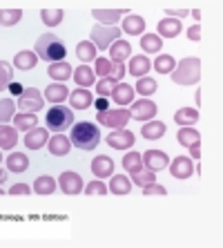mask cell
Wrapping results in <instances>:
<instances>
[{
    "label": "cell",
    "instance_id": "obj_45",
    "mask_svg": "<svg viewBox=\"0 0 223 248\" xmlns=\"http://www.w3.org/2000/svg\"><path fill=\"white\" fill-rule=\"evenodd\" d=\"M94 63H96V72H94V74H98L101 78H107V76H112L114 63H112L109 58H103V56H101V58H96Z\"/></svg>",
    "mask_w": 223,
    "mask_h": 248
},
{
    "label": "cell",
    "instance_id": "obj_12",
    "mask_svg": "<svg viewBox=\"0 0 223 248\" xmlns=\"http://www.w3.org/2000/svg\"><path fill=\"white\" fill-rule=\"evenodd\" d=\"M58 186H60V190L65 195H78V192H83V179L76 172H63L58 177Z\"/></svg>",
    "mask_w": 223,
    "mask_h": 248
},
{
    "label": "cell",
    "instance_id": "obj_16",
    "mask_svg": "<svg viewBox=\"0 0 223 248\" xmlns=\"http://www.w3.org/2000/svg\"><path fill=\"white\" fill-rule=\"evenodd\" d=\"M47 148H49V155L54 156H65L72 150V141H69L65 134H54L49 141H47Z\"/></svg>",
    "mask_w": 223,
    "mask_h": 248
},
{
    "label": "cell",
    "instance_id": "obj_23",
    "mask_svg": "<svg viewBox=\"0 0 223 248\" xmlns=\"http://www.w3.org/2000/svg\"><path fill=\"white\" fill-rule=\"evenodd\" d=\"M181 20L177 18H163L159 23V36L161 38H174V36L181 34Z\"/></svg>",
    "mask_w": 223,
    "mask_h": 248
},
{
    "label": "cell",
    "instance_id": "obj_22",
    "mask_svg": "<svg viewBox=\"0 0 223 248\" xmlns=\"http://www.w3.org/2000/svg\"><path fill=\"white\" fill-rule=\"evenodd\" d=\"M120 14H125L123 9H94L92 16L98 20V25H105V27H114V23L120 18Z\"/></svg>",
    "mask_w": 223,
    "mask_h": 248
},
{
    "label": "cell",
    "instance_id": "obj_1",
    "mask_svg": "<svg viewBox=\"0 0 223 248\" xmlns=\"http://www.w3.org/2000/svg\"><path fill=\"white\" fill-rule=\"evenodd\" d=\"M34 54L52 65V63H60V61H65L67 49H65V43H63V38H60V36L45 34V36H40L38 41H36Z\"/></svg>",
    "mask_w": 223,
    "mask_h": 248
},
{
    "label": "cell",
    "instance_id": "obj_44",
    "mask_svg": "<svg viewBox=\"0 0 223 248\" xmlns=\"http://www.w3.org/2000/svg\"><path fill=\"white\" fill-rule=\"evenodd\" d=\"M132 181L143 188V186L156 181V177H154V172H152V170H143V168H141V170H136V172H132Z\"/></svg>",
    "mask_w": 223,
    "mask_h": 248
},
{
    "label": "cell",
    "instance_id": "obj_9",
    "mask_svg": "<svg viewBox=\"0 0 223 248\" xmlns=\"http://www.w3.org/2000/svg\"><path fill=\"white\" fill-rule=\"evenodd\" d=\"M105 143L109 148H114V150H127V148L134 145V134L130 130H125V127H120V130H114L112 134H107Z\"/></svg>",
    "mask_w": 223,
    "mask_h": 248
},
{
    "label": "cell",
    "instance_id": "obj_36",
    "mask_svg": "<svg viewBox=\"0 0 223 248\" xmlns=\"http://www.w3.org/2000/svg\"><path fill=\"white\" fill-rule=\"evenodd\" d=\"M54 190H56V181H54L52 177H47V174H43V177H38V179L34 181L36 195H52Z\"/></svg>",
    "mask_w": 223,
    "mask_h": 248
},
{
    "label": "cell",
    "instance_id": "obj_48",
    "mask_svg": "<svg viewBox=\"0 0 223 248\" xmlns=\"http://www.w3.org/2000/svg\"><path fill=\"white\" fill-rule=\"evenodd\" d=\"M165 188L163 186H159V184H148V186H143V195H148V197H152V195H165Z\"/></svg>",
    "mask_w": 223,
    "mask_h": 248
},
{
    "label": "cell",
    "instance_id": "obj_38",
    "mask_svg": "<svg viewBox=\"0 0 223 248\" xmlns=\"http://www.w3.org/2000/svg\"><path fill=\"white\" fill-rule=\"evenodd\" d=\"M134 90H138V94H143V96H152V94L159 90V85H156L154 78H149V76H141L136 81V87Z\"/></svg>",
    "mask_w": 223,
    "mask_h": 248
},
{
    "label": "cell",
    "instance_id": "obj_42",
    "mask_svg": "<svg viewBox=\"0 0 223 248\" xmlns=\"http://www.w3.org/2000/svg\"><path fill=\"white\" fill-rule=\"evenodd\" d=\"M12 81H14V69H12V65L5 63V61H0V92H5Z\"/></svg>",
    "mask_w": 223,
    "mask_h": 248
},
{
    "label": "cell",
    "instance_id": "obj_19",
    "mask_svg": "<svg viewBox=\"0 0 223 248\" xmlns=\"http://www.w3.org/2000/svg\"><path fill=\"white\" fill-rule=\"evenodd\" d=\"M36 63H38V56H36L31 49H23V52H18L14 56V67L20 69V72H29V69H34Z\"/></svg>",
    "mask_w": 223,
    "mask_h": 248
},
{
    "label": "cell",
    "instance_id": "obj_55",
    "mask_svg": "<svg viewBox=\"0 0 223 248\" xmlns=\"http://www.w3.org/2000/svg\"><path fill=\"white\" fill-rule=\"evenodd\" d=\"M96 108H98V112H105V110H109V103H107V98L105 96H101L96 101Z\"/></svg>",
    "mask_w": 223,
    "mask_h": 248
},
{
    "label": "cell",
    "instance_id": "obj_7",
    "mask_svg": "<svg viewBox=\"0 0 223 248\" xmlns=\"http://www.w3.org/2000/svg\"><path fill=\"white\" fill-rule=\"evenodd\" d=\"M45 105V101H43V94L36 90V87H27V90H23V94L18 96V108L23 112H38L40 108Z\"/></svg>",
    "mask_w": 223,
    "mask_h": 248
},
{
    "label": "cell",
    "instance_id": "obj_29",
    "mask_svg": "<svg viewBox=\"0 0 223 248\" xmlns=\"http://www.w3.org/2000/svg\"><path fill=\"white\" fill-rule=\"evenodd\" d=\"M72 65L65 63V61H60V63H52L49 65V69H47V74L52 76L54 81H67L69 76H72Z\"/></svg>",
    "mask_w": 223,
    "mask_h": 248
},
{
    "label": "cell",
    "instance_id": "obj_47",
    "mask_svg": "<svg viewBox=\"0 0 223 248\" xmlns=\"http://www.w3.org/2000/svg\"><path fill=\"white\" fill-rule=\"evenodd\" d=\"M105 192H107V186L103 181H92L85 186V195H105Z\"/></svg>",
    "mask_w": 223,
    "mask_h": 248
},
{
    "label": "cell",
    "instance_id": "obj_56",
    "mask_svg": "<svg viewBox=\"0 0 223 248\" xmlns=\"http://www.w3.org/2000/svg\"><path fill=\"white\" fill-rule=\"evenodd\" d=\"M5 179H7V172H5V170H2V168H0V186L5 184Z\"/></svg>",
    "mask_w": 223,
    "mask_h": 248
},
{
    "label": "cell",
    "instance_id": "obj_58",
    "mask_svg": "<svg viewBox=\"0 0 223 248\" xmlns=\"http://www.w3.org/2000/svg\"><path fill=\"white\" fill-rule=\"evenodd\" d=\"M0 161H2V152H0Z\"/></svg>",
    "mask_w": 223,
    "mask_h": 248
},
{
    "label": "cell",
    "instance_id": "obj_51",
    "mask_svg": "<svg viewBox=\"0 0 223 248\" xmlns=\"http://www.w3.org/2000/svg\"><path fill=\"white\" fill-rule=\"evenodd\" d=\"M112 74H114V78L119 81V78H123V74H127V69L123 63H114V69H112Z\"/></svg>",
    "mask_w": 223,
    "mask_h": 248
},
{
    "label": "cell",
    "instance_id": "obj_24",
    "mask_svg": "<svg viewBox=\"0 0 223 248\" xmlns=\"http://www.w3.org/2000/svg\"><path fill=\"white\" fill-rule=\"evenodd\" d=\"M18 143V130L12 125H0V150H14Z\"/></svg>",
    "mask_w": 223,
    "mask_h": 248
},
{
    "label": "cell",
    "instance_id": "obj_21",
    "mask_svg": "<svg viewBox=\"0 0 223 248\" xmlns=\"http://www.w3.org/2000/svg\"><path fill=\"white\" fill-rule=\"evenodd\" d=\"M174 121L181 127H192L199 121V110L196 108H181V110L174 112Z\"/></svg>",
    "mask_w": 223,
    "mask_h": 248
},
{
    "label": "cell",
    "instance_id": "obj_13",
    "mask_svg": "<svg viewBox=\"0 0 223 248\" xmlns=\"http://www.w3.org/2000/svg\"><path fill=\"white\" fill-rule=\"evenodd\" d=\"M92 172L96 179H107L114 174V161L107 155H98L92 161Z\"/></svg>",
    "mask_w": 223,
    "mask_h": 248
},
{
    "label": "cell",
    "instance_id": "obj_2",
    "mask_svg": "<svg viewBox=\"0 0 223 248\" xmlns=\"http://www.w3.org/2000/svg\"><path fill=\"white\" fill-rule=\"evenodd\" d=\"M72 145H76L78 150H94L101 143V127L94 125L89 121H80L72 127V137H69Z\"/></svg>",
    "mask_w": 223,
    "mask_h": 248
},
{
    "label": "cell",
    "instance_id": "obj_34",
    "mask_svg": "<svg viewBox=\"0 0 223 248\" xmlns=\"http://www.w3.org/2000/svg\"><path fill=\"white\" fill-rule=\"evenodd\" d=\"M177 139H178V143H181V145L190 148V145L199 143L201 134H199V130H194V127H181V130H178V134H177Z\"/></svg>",
    "mask_w": 223,
    "mask_h": 248
},
{
    "label": "cell",
    "instance_id": "obj_5",
    "mask_svg": "<svg viewBox=\"0 0 223 248\" xmlns=\"http://www.w3.org/2000/svg\"><path fill=\"white\" fill-rule=\"evenodd\" d=\"M130 121V110L127 108H116V110H105L96 114V123L112 130H120L123 125H127Z\"/></svg>",
    "mask_w": 223,
    "mask_h": 248
},
{
    "label": "cell",
    "instance_id": "obj_39",
    "mask_svg": "<svg viewBox=\"0 0 223 248\" xmlns=\"http://www.w3.org/2000/svg\"><path fill=\"white\" fill-rule=\"evenodd\" d=\"M23 18V9H0V25L12 27Z\"/></svg>",
    "mask_w": 223,
    "mask_h": 248
},
{
    "label": "cell",
    "instance_id": "obj_35",
    "mask_svg": "<svg viewBox=\"0 0 223 248\" xmlns=\"http://www.w3.org/2000/svg\"><path fill=\"white\" fill-rule=\"evenodd\" d=\"M76 56L83 61V63H89V61H96V47L92 45L89 41H83L76 45Z\"/></svg>",
    "mask_w": 223,
    "mask_h": 248
},
{
    "label": "cell",
    "instance_id": "obj_26",
    "mask_svg": "<svg viewBox=\"0 0 223 248\" xmlns=\"http://www.w3.org/2000/svg\"><path fill=\"white\" fill-rule=\"evenodd\" d=\"M38 125V116L34 112H23V114H14V127L16 130H23V132H29L31 127Z\"/></svg>",
    "mask_w": 223,
    "mask_h": 248
},
{
    "label": "cell",
    "instance_id": "obj_17",
    "mask_svg": "<svg viewBox=\"0 0 223 248\" xmlns=\"http://www.w3.org/2000/svg\"><path fill=\"white\" fill-rule=\"evenodd\" d=\"M132 54V45L127 41H114L112 45H109V61L112 63H123V61H127Z\"/></svg>",
    "mask_w": 223,
    "mask_h": 248
},
{
    "label": "cell",
    "instance_id": "obj_41",
    "mask_svg": "<svg viewBox=\"0 0 223 248\" xmlns=\"http://www.w3.org/2000/svg\"><path fill=\"white\" fill-rule=\"evenodd\" d=\"M123 168H125L127 172H136V170H141V168H143V159H141V155H138V152H127L125 159H123Z\"/></svg>",
    "mask_w": 223,
    "mask_h": 248
},
{
    "label": "cell",
    "instance_id": "obj_54",
    "mask_svg": "<svg viewBox=\"0 0 223 248\" xmlns=\"http://www.w3.org/2000/svg\"><path fill=\"white\" fill-rule=\"evenodd\" d=\"M190 159H194V161H199L201 159V145L199 143H194V145H190Z\"/></svg>",
    "mask_w": 223,
    "mask_h": 248
},
{
    "label": "cell",
    "instance_id": "obj_33",
    "mask_svg": "<svg viewBox=\"0 0 223 248\" xmlns=\"http://www.w3.org/2000/svg\"><path fill=\"white\" fill-rule=\"evenodd\" d=\"M109 190L114 195H127L132 190V181L127 179L125 174H112V184H109Z\"/></svg>",
    "mask_w": 223,
    "mask_h": 248
},
{
    "label": "cell",
    "instance_id": "obj_18",
    "mask_svg": "<svg viewBox=\"0 0 223 248\" xmlns=\"http://www.w3.org/2000/svg\"><path fill=\"white\" fill-rule=\"evenodd\" d=\"M47 143V127H31L25 137V145L29 150H40Z\"/></svg>",
    "mask_w": 223,
    "mask_h": 248
},
{
    "label": "cell",
    "instance_id": "obj_20",
    "mask_svg": "<svg viewBox=\"0 0 223 248\" xmlns=\"http://www.w3.org/2000/svg\"><path fill=\"white\" fill-rule=\"evenodd\" d=\"M123 31L130 36H138L145 31V18L138 14H130L127 18H123Z\"/></svg>",
    "mask_w": 223,
    "mask_h": 248
},
{
    "label": "cell",
    "instance_id": "obj_32",
    "mask_svg": "<svg viewBox=\"0 0 223 248\" xmlns=\"http://www.w3.org/2000/svg\"><path fill=\"white\" fill-rule=\"evenodd\" d=\"M94 78H96V74H94V69H89L87 65H80V67L74 69V81L78 83V87H92Z\"/></svg>",
    "mask_w": 223,
    "mask_h": 248
},
{
    "label": "cell",
    "instance_id": "obj_40",
    "mask_svg": "<svg viewBox=\"0 0 223 248\" xmlns=\"http://www.w3.org/2000/svg\"><path fill=\"white\" fill-rule=\"evenodd\" d=\"M154 67L159 74H172L174 72V58L170 54H163V56H156Z\"/></svg>",
    "mask_w": 223,
    "mask_h": 248
},
{
    "label": "cell",
    "instance_id": "obj_27",
    "mask_svg": "<svg viewBox=\"0 0 223 248\" xmlns=\"http://www.w3.org/2000/svg\"><path fill=\"white\" fill-rule=\"evenodd\" d=\"M67 87L63 85V83H52V85L45 90V98L49 101V103H56V105H60L67 98Z\"/></svg>",
    "mask_w": 223,
    "mask_h": 248
},
{
    "label": "cell",
    "instance_id": "obj_31",
    "mask_svg": "<svg viewBox=\"0 0 223 248\" xmlns=\"http://www.w3.org/2000/svg\"><path fill=\"white\" fill-rule=\"evenodd\" d=\"M141 47L145 54H159L163 49V38L156 34H143L141 36Z\"/></svg>",
    "mask_w": 223,
    "mask_h": 248
},
{
    "label": "cell",
    "instance_id": "obj_30",
    "mask_svg": "<svg viewBox=\"0 0 223 248\" xmlns=\"http://www.w3.org/2000/svg\"><path fill=\"white\" fill-rule=\"evenodd\" d=\"M165 123L163 121H148L143 127H141V134H143L145 139H149V141H154V139H161L163 134H165Z\"/></svg>",
    "mask_w": 223,
    "mask_h": 248
},
{
    "label": "cell",
    "instance_id": "obj_8",
    "mask_svg": "<svg viewBox=\"0 0 223 248\" xmlns=\"http://www.w3.org/2000/svg\"><path fill=\"white\" fill-rule=\"evenodd\" d=\"M130 116H134L136 121H149V119H154L156 112H159V108H156V103H152L149 98H141V101H136V103H130Z\"/></svg>",
    "mask_w": 223,
    "mask_h": 248
},
{
    "label": "cell",
    "instance_id": "obj_49",
    "mask_svg": "<svg viewBox=\"0 0 223 248\" xmlns=\"http://www.w3.org/2000/svg\"><path fill=\"white\" fill-rule=\"evenodd\" d=\"M29 192H31V188L27 184H14L9 188V195H29Z\"/></svg>",
    "mask_w": 223,
    "mask_h": 248
},
{
    "label": "cell",
    "instance_id": "obj_50",
    "mask_svg": "<svg viewBox=\"0 0 223 248\" xmlns=\"http://www.w3.org/2000/svg\"><path fill=\"white\" fill-rule=\"evenodd\" d=\"M165 14L170 18H177V20H181V18H185L190 12H188V9H165Z\"/></svg>",
    "mask_w": 223,
    "mask_h": 248
},
{
    "label": "cell",
    "instance_id": "obj_4",
    "mask_svg": "<svg viewBox=\"0 0 223 248\" xmlns=\"http://www.w3.org/2000/svg\"><path fill=\"white\" fill-rule=\"evenodd\" d=\"M45 123L52 132L60 134V132H65L69 125H74V112L69 110V108H65V105L49 108V112H47V116H45Z\"/></svg>",
    "mask_w": 223,
    "mask_h": 248
},
{
    "label": "cell",
    "instance_id": "obj_14",
    "mask_svg": "<svg viewBox=\"0 0 223 248\" xmlns=\"http://www.w3.org/2000/svg\"><path fill=\"white\" fill-rule=\"evenodd\" d=\"M92 103H94V96L87 87H78V90H74V92L69 94V105H72L74 110H85V108H89Z\"/></svg>",
    "mask_w": 223,
    "mask_h": 248
},
{
    "label": "cell",
    "instance_id": "obj_52",
    "mask_svg": "<svg viewBox=\"0 0 223 248\" xmlns=\"http://www.w3.org/2000/svg\"><path fill=\"white\" fill-rule=\"evenodd\" d=\"M188 38H190V41H199V38H201V27H199V25H194V27L188 29Z\"/></svg>",
    "mask_w": 223,
    "mask_h": 248
},
{
    "label": "cell",
    "instance_id": "obj_37",
    "mask_svg": "<svg viewBox=\"0 0 223 248\" xmlns=\"http://www.w3.org/2000/svg\"><path fill=\"white\" fill-rule=\"evenodd\" d=\"M63 9H43L40 12V18H43V23L47 25V27H56V25L63 23Z\"/></svg>",
    "mask_w": 223,
    "mask_h": 248
},
{
    "label": "cell",
    "instance_id": "obj_53",
    "mask_svg": "<svg viewBox=\"0 0 223 248\" xmlns=\"http://www.w3.org/2000/svg\"><path fill=\"white\" fill-rule=\"evenodd\" d=\"M7 90H9V92H12L14 96H20V94H23V90H25V87L20 85V83H9V87H7Z\"/></svg>",
    "mask_w": 223,
    "mask_h": 248
},
{
    "label": "cell",
    "instance_id": "obj_25",
    "mask_svg": "<svg viewBox=\"0 0 223 248\" xmlns=\"http://www.w3.org/2000/svg\"><path fill=\"white\" fill-rule=\"evenodd\" d=\"M149 67H152V63H149L148 56H134V58H130V67H127V72H130L132 76L141 78V76H145L149 72Z\"/></svg>",
    "mask_w": 223,
    "mask_h": 248
},
{
    "label": "cell",
    "instance_id": "obj_28",
    "mask_svg": "<svg viewBox=\"0 0 223 248\" xmlns=\"http://www.w3.org/2000/svg\"><path fill=\"white\" fill-rule=\"evenodd\" d=\"M7 168L12 170L14 174H18V172H25L29 168V159H27V155H23V152H12V155L7 156Z\"/></svg>",
    "mask_w": 223,
    "mask_h": 248
},
{
    "label": "cell",
    "instance_id": "obj_46",
    "mask_svg": "<svg viewBox=\"0 0 223 248\" xmlns=\"http://www.w3.org/2000/svg\"><path fill=\"white\" fill-rule=\"evenodd\" d=\"M116 83H119V81H116L114 76H107V78H101V83H98V85H96V92L101 94V96H105V98H107L109 94L114 92Z\"/></svg>",
    "mask_w": 223,
    "mask_h": 248
},
{
    "label": "cell",
    "instance_id": "obj_57",
    "mask_svg": "<svg viewBox=\"0 0 223 248\" xmlns=\"http://www.w3.org/2000/svg\"><path fill=\"white\" fill-rule=\"evenodd\" d=\"M2 195H5V192H2V188H0V197H2Z\"/></svg>",
    "mask_w": 223,
    "mask_h": 248
},
{
    "label": "cell",
    "instance_id": "obj_10",
    "mask_svg": "<svg viewBox=\"0 0 223 248\" xmlns=\"http://www.w3.org/2000/svg\"><path fill=\"white\" fill-rule=\"evenodd\" d=\"M170 172L174 179H190L192 172H194V163H192L190 156H177L170 163Z\"/></svg>",
    "mask_w": 223,
    "mask_h": 248
},
{
    "label": "cell",
    "instance_id": "obj_15",
    "mask_svg": "<svg viewBox=\"0 0 223 248\" xmlns=\"http://www.w3.org/2000/svg\"><path fill=\"white\" fill-rule=\"evenodd\" d=\"M134 92H136V90H134L132 85H127V83H120V85L116 83L114 92L109 94V96H112V101H114L116 105H120V108H123V105L134 103Z\"/></svg>",
    "mask_w": 223,
    "mask_h": 248
},
{
    "label": "cell",
    "instance_id": "obj_11",
    "mask_svg": "<svg viewBox=\"0 0 223 248\" xmlns=\"http://www.w3.org/2000/svg\"><path fill=\"white\" fill-rule=\"evenodd\" d=\"M141 159H143V166L148 168V170H152V172H159V170L167 168V163H170L167 155L161 150H148L141 155Z\"/></svg>",
    "mask_w": 223,
    "mask_h": 248
},
{
    "label": "cell",
    "instance_id": "obj_3",
    "mask_svg": "<svg viewBox=\"0 0 223 248\" xmlns=\"http://www.w3.org/2000/svg\"><path fill=\"white\" fill-rule=\"evenodd\" d=\"M201 78V61L199 58H183L172 72V81L177 85H194Z\"/></svg>",
    "mask_w": 223,
    "mask_h": 248
},
{
    "label": "cell",
    "instance_id": "obj_6",
    "mask_svg": "<svg viewBox=\"0 0 223 248\" xmlns=\"http://www.w3.org/2000/svg\"><path fill=\"white\" fill-rule=\"evenodd\" d=\"M120 29L119 27H105V25H94L92 27V45L96 49H109V45L119 41Z\"/></svg>",
    "mask_w": 223,
    "mask_h": 248
},
{
    "label": "cell",
    "instance_id": "obj_43",
    "mask_svg": "<svg viewBox=\"0 0 223 248\" xmlns=\"http://www.w3.org/2000/svg\"><path fill=\"white\" fill-rule=\"evenodd\" d=\"M14 112H16L14 98H0V123H7L9 119H14Z\"/></svg>",
    "mask_w": 223,
    "mask_h": 248
}]
</instances>
